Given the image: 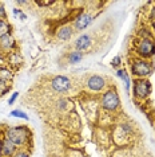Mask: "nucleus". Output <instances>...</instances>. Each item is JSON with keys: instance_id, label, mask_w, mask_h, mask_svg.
<instances>
[{"instance_id": "obj_1", "label": "nucleus", "mask_w": 155, "mask_h": 157, "mask_svg": "<svg viewBox=\"0 0 155 157\" xmlns=\"http://www.w3.org/2000/svg\"><path fill=\"white\" fill-rule=\"evenodd\" d=\"M28 138V130L26 126H15L7 130V140L15 145H22Z\"/></svg>"}, {"instance_id": "obj_2", "label": "nucleus", "mask_w": 155, "mask_h": 157, "mask_svg": "<svg viewBox=\"0 0 155 157\" xmlns=\"http://www.w3.org/2000/svg\"><path fill=\"white\" fill-rule=\"evenodd\" d=\"M102 105L106 110H115L119 106V97L116 94V91L110 90L107 91L103 95V99H102Z\"/></svg>"}, {"instance_id": "obj_3", "label": "nucleus", "mask_w": 155, "mask_h": 157, "mask_svg": "<svg viewBox=\"0 0 155 157\" xmlns=\"http://www.w3.org/2000/svg\"><path fill=\"white\" fill-rule=\"evenodd\" d=\"M51 85H52V89H54L55 91H58V93H66V91L70 90V87H71V81H70L67 77L59 75V77H56V78L52 79Z\"/></svg>"}, {"instance_id": "obj_4", "label": "nucleus", "mask_w": 155, "mask_h": 157, "mask_svg": "<svg viewBox=\"0 0 155 157\" xmlns=\"http://www.w3.org/2000/svg\"><path fill=\"white\" fill-rule=\"evenodd\" d=\"M131 69H132V74H135V75H138V77H146L151 73V67L147 65L146 62H143V60H136V62H134Z\"/></svg>"}, {"instance_id": "obj_5", "label": "nucleus", "mask_w": 155, "mask_h": 157, "mask_svg": "<svg viewBox=\"0 0 155 157\" xmlns=\"http://www.w3.org/2000/svg\"><path fill=\"white\" fill-rule=\"evenodd\" d=\"M150 93V83L147 81H136L134 86V94L136 97H146Z\"/></svg>"}, {"instance_id": "obj_6", "label": "nucleus", "mask_w": 155, "mask_h": 157, "mask_svg": "<svg viewBox=\"0 0 155 157\" xmlns=\"http://www.w3.org/2000/svg\"><path fill=\"white\" fill-rule=\"evenodd\" d=\"M154 51H155V46L150 39L142 40V43H140L139 48H138V54L142 56H150L151 54H154Z\"/></svg>"}, {"instance_id": "obj_7", "label": "nucleus", "mask_w": 155, "mask_h": 157, "mask_svg": "<svg viewBox=\"0 0 155 157\" xmlns=\"http://www.w3.org/2000/svg\"><path fill=\"white\" fill-rule=\"evenodd\" d=\"M87 86H88L91 90H94V91H99V90H102V89L104 87V79L102 77H99V75H94V77H91L88 79Z\"/></svg>"}, {"instance_id": "obj_8", "label": "nucleus", "mask_w": 155, "mask_h": 157, "mask_svg": "<svg viewBox=\"0 0 155 157\" xmlns=\"http://www.w3.org/2000/svg\"><path fill=\"white\" fill-rule=\"evenodd\" d=\"M91 20H92V16L91 15H88V13H82V15L76 19L75 27L78 28V30H84V28L91 23Z\"/></svg>"}, {"instance_id": "obj_9", "label": "nucleus", "mask_w": 155, "mask_h": 157, "mask_svg": "<svg viewBox=\"0 0 155 157\" xmlns=\"http://www.w3.org/2000/svg\"><path fill=\"white\" fill-rule=\"evenodd\" d=\"M15 144H12L9 140H5L2 142V148H0V153H2L3 156H11V155H13V152H15Z\"/></svg>"}, {"instance_id": "obj_10", "label": "nucleus", "mask_w": 155, "mask_h": 157, "mask_svg": "<svg viewBox=\"0 0 155 157\" xmlns=\"http://www.w3.org/2000/svg\"><path fill=\"white\" fill-rule=\"evenodd\" d=\"M91 43V38L88 36V35H82V36H79L76 39V42H75V47L79 50H86V48H88V46Z\"/></svg>"}, {"instance_id": "obj_11", "label": "nucleus", "mask_w": 155, "mask_h": 157, "mask_svg": "<svg viewBox=\"0 0 155 157\" xmlns=\"http://www.w3.org/2000/svg\"><path fill=\"white\" fill-rule=\"evenodd\" d=\"M72 35V30L70 27H62L58 33V38L62 39V40H68Z\"/></svg>"}, {"instance_id": "obj_12", "label": "nucleus", "mask_w": 155, "mask_h": 157, "mask_svg": "<svg viewBox=\"0 0 155 157\" xmlns=\"http://www.w3.org/2000/svg\"><path fill=\"white\" fill-rule=\"evenodd\" d=\"M12 44H13V39L11 38L9 34L0 38V46H2L3 48H8V47H11Z\"/></svg>"}, {"instance_id": "obj_13", "label": "nucleus", "mask_w": 155, "mask_h": 157, "mask_svg": "<svg viewBox=\"0 0 155 157\" xmlns=\"http://www.w3.org/2000/svg\"><path fill=\"white\" fill-rule=\"evenodd\" d=\"M116 75H118L119 78H122V79L124 81L126 90L128 91V89H130V78H128L127 74H126V71H124V70H118V71H116Z\"/></svg>"}, {"instance_id": "obj_14", "label": "nucleus", "mask_w": 155, "mask_h": 157, "mask_svg": "<svg viewBox=\"0 0 155 157\" xmlns=\"http://www.w3.org/2000/svg\"><path fill=\"white\" fill-rule=\"evenodd\" d=\"M83 58V55H82V52H79V51H74L70 54L68 56V60H70V63H72V65H75V63L78 62H80Z\"/></svg>"}, {"instance_id": "obj_15", "label": "nucleus", "mask_w": 155, "mask_h": 157, "mask_svg": "<svg viewBox=\"0 0 155 157\" xmlns=\"http://www.w3.org/2000/svg\"><path fill=\"white\" fill-rule=\"evenodd\" d=\"M8 34H9V26H8V23L0 19V38L4 36V35H8Z\"/></svg>"}, {"instance_id": "obj_16", "label": "nucleus", "mask_w": 155, "mask_h": 157, "mask_svg": "<svg viewBox=\"0 0 155 157\" xmlns=\"http://www.w3.org/2000/svg\"><path fill=\"white\" fill-rule=\"evenodd\" d=\"M0 79L2 81H11L12 79V74L9 73L7 69H0Z\"/></svg>"}, {"instance_id": "obj_17", "label": "nucleus", "mask_w": 155, "mask_h": 157, "mask_svg": "<svg viewBox=\"0 0 155 157\" xmlns=\"http://www.w3.org/2000/svg\"><path fill=\"white\" fill-rule=\"evenodd\" d=\"M11 116L12 117H17V118H24V120H28V116L22 110H12L11 112Z\"/></svg>"}, {"instance_id": "obj_18", "label": "nucleus", "mask_w": 155, "mask_h": 157, "mask_svg": "<svg viewBox=\"0 0 155 157\" xmlns=\"http://www.w3.org/2000/svg\"><path fill=\"white\" fill-rule=\"evenodd\" d=\"M119 63H121V56H119V55H116L115 58L111 60V65L114 66V67H116V66H119Z\"/></svg>"}, {"instance_id": "obj_19", "label": "nucleus", "mask_w": 155, "mask_h": 157, "mask_svg": "<svg viewBox=\"0 0 155 157\" xmlns=\"http://www.w3.org/2000/svg\"><path fill=\"white\" fill-rule=\"evenodd\" d=\"M17 95H19V93H17V91H15V93H13V94L11 95V98H9V99H8V103H9V105H13V102H15V101H16Z\"/></svg>"}, {"instance_id": "obj_20", "label": "nucleus", "mask_w": 155, "mask_h": 157, "mask_svg": "<svg viewBox=\"0 0 155 157\" xmlns=\"http://www.w3.org/2000/svg\"><path fill=\"white\" fill-rule=\"evenodd\" d=\"M4 91H7V89H5V82L0 79V94H3Z\"/></svg>"}, {"instance_id": "obj_21", "label": "nucleus", "mask_w": 155, "mask_h": 157, "mask_svg": "<svg viewBox=\"0 0 155 157\" xmlns=\"http://www.w3.org/2000/svg\"><path fill=\"white\" fill-rule=\"evenodd\" d=\"M38 4H39V6L45 7V6H51V4H54V2H38Z\"/></svg>"}, {"instance_id": "obj_22", "label": "nucleus", "mask_w": 155, "mask_h": 157, "mask_svg": "<svg viewBox=\"0 0 155 157\" xmlns=\"http://www.w3.org/2000/svg\"><path fill=\"white\" fill-rule=\"evenodd\" d=\"M13 157H28L27 153H24V152H19V153H16Z\"/></svg>"}, {"instance_id": "obj_23", "label": "nucleus", "mask_w": 155, "mask_h": 157, "mask_svg": "<svg viewBox=\"0 0 155 157\" xmlns=\"http://www.w3.org/2000/svg\"><path fill=\"white\" fill-rule=\"evenodd\" d=\"M12 12H13V15H15V16L22 15V12H20V10H19V8H13V10H12Z\"/></svg>"}, {"instance_id": "obj_24", "label": "nucleus", "mask_w": 155, "mask_h": 157, "mask_svg": "<svg viewBox=\"0 0 155 157\" xmlns=\"http://www.w3.org/2000/svg\"><path fill=\"white\" fill-rule=\"evenodd\" d=\"M2 16H4V7L0 4V17H2Z\"/></svg>"}, {"instance_id": "obj_25", "label": "nucleus", "mask_w": 155, "mask_h": 157, "mask_svg": "<svg viewBox=\"0 0 155 157\" xmlns=\"http://www.w3.org/2000/svg\"><path fill=\"white\" fill-rule=\"evenodd\" d=\"M20 19H22V20H26V19H27V16L24 15V13H22V15H20Z\"/></svg>"}, {"instance_id": "obj_26", "label": "nucleus", "mask_w": 155, "mask_h": 157, "mask_svg": "<svg viewBox=\"0 0 155 157\" xmlns=\"http://www.w3.org/2000/svg\"><path fill=\"white\" fill-rule=\"evenodd\" d=\"M154 28H155V23H154Z\"/></svg>"}]
</instances>
